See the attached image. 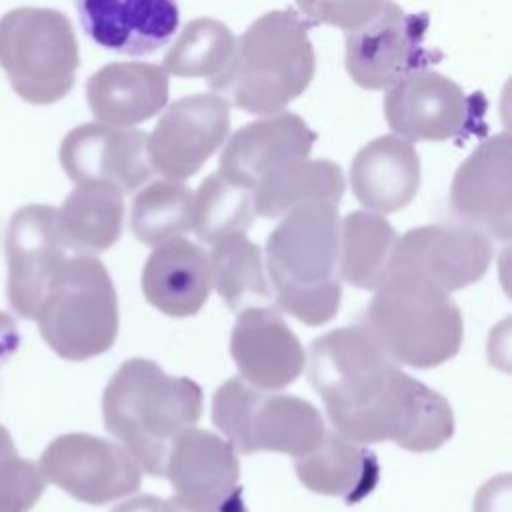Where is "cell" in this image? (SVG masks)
<instances>
[{
    "instance_id": "6da1fadb",
    "label": "cell",
    "mask_w": 512,
    "mask_h": 512,
    "mask_svg": "<svg viewBox=\"0 0 512 512\" xmlns=\"http://www.w3.org/2000/svg\"><path fill=\"white\" fill-rule=\"evenodd\" d=\"M308 374L334 430L362 444L390 440L430 452L454 434L448 400L406 374L364 326H344L310 346Z\"/></svg>"
},
{
    "instance_id": "7a4b0ae2",
    "label": "cell",
    "mask_w": 512,
    "mask_h": 512,
    "mask_svg": "<svg viewBox=\"0 0 512 512\" xmlns=\"http://www.w3.org/2000/svg\"><path fill=\"white\" fill-rule=\"evenodd\" d=\"M340 218L336 204L306 202L288 210L266 240V268L282 312L320 326L340 308Z\"/></svg>"
},
{
    "instance_id": "3957f363",
    "label": "cell",
    "mask_w": 512,
    "mask_h": 512,
    "mask_svg": "<svg viewBox=\"0 0 512 512\" xmlns=\"http://www.w3.org/2000/svg\"><path fill=\"white\" fill-rule=\"evenodd\" d=\"M314 70L316 54L304 20L292 10H272L236 40L210 88L248 114H276L310 86Z\"/></svg>"
},
{
    "instance_id": "277c9868",
    "label": "cell",
    "mask_w": 512,
    "mask_h": 512,
    "mask_svg": "<svg viewBox=\"0 0 512 512\" xmlns=\"http://www.w3.org/2000/svg\"><path fill=\"white\" fill-rule=\"evenodd\" d=\"M200 416L202 388L190 378L166 374L148 358L124 362L106 394L110 430L152 476H164L172 442Z\"/></svg>"
},
{
    "instance_id": "5b68a950",
    "label": "cell",
    "mask_w": 512,
    "mask_h": 512,
    "mask_svg": "<svg viewBox=\"0 0 512 512\" xmlns=\"http://www.w3.org/2000/svg\"><path fill=\"white\" fill-rule=\"evenodd\" d=\"M374 290L362 326L396 364L434 368L458 354L464 322L450 292L404 270Z\"/></svg>"
},
{
    "instance_id": "8992f818",
    "label": "cell",
    "mask_w": 512,
    "mask_h": 512,
    "mask_svg": "<svg viewBox=\"0 0 512 512\" xmlns=\"http://www.w3.org/2000/svg\"><path fill=\"white\" fill-rule=\"evenodd\" d=\"M212 422L240 454L268 450L298 458L312 452L326 434L312 402L256 388L240 376L214 392Z\"/></svg>"
},
{
    "instance_id": "52a82bcc",
    "label": "cell",
    "mask_w": 512,
    "mask_h": 512,
    "mask_svg": "<svg viewBox=\"0 0 512 512\" xmlns=\"http://www.w3.org/2000/svg\"><path fill=\"white\" fill-rule=\"evenodd\" d=\"M80 64L70 20L54 8H14L0 18V68L30 104L62 100Z\"/></svg>"
},
{
    "instance_id": "ba28073f",
    "label": "cell",
    "mask_w": 512,
    "mask_h": 512,
    "mask_svg": "<svg viewBox=\"0 0 512 512\" xmlns=\"http://www.w3.org/2000/svg\"><path fill=\"white\" fill-rule=\"evenodd\" d=\"M164 476L174 490L172 512H244L236 450L210 430H182L168 450Z\"/></svg>"
},
{
    "instance_id": "9c48e42d",
    "label": "cell",
    "mask_w": 512,
    "mask_h": 512,
    "mask_svg": "<svg viewBox=\"0 0 512 512\" xmlns=\"http://www.w3.org/2000/svg\"><path fill=\"white\" fill-rule=\"evenodd\" d=\"M228 128L230 104L218 94H194L176 100L148 134L152 170L178 182L194 176L224 144Z\"/></svg>"
},
{
    "instance_id": "30bf717a",
    "label": "cell",
    "mask_w": 512,
    "mask_h": 512,
    "mask_svg": "<svg viewBox=\"0 0 512 512\" xmlns=\"http://www.w3.org/2000/svg\"><path fill=\"white\" fill-rule=\"evenodd\" d=\"M450 210L464 226L486 238H510L512 138L508 132L476 146L458 166L450 186Z\"/></svg>"
},
{
    "instance_id": "8fae6325",
    "label": "cell",
    "mask_w": 512,
    "mask_h": 512,
    "mask_svg": "<svg viewBox=\"0 0 512 512\" xmlns=\"http://www.w3.org/2000/svg\"><path fill=\"white\" fill-rule=\"evenodd\" d=\"M492 258L490 240L464 224H428L396 240L390 270L414 272L446 292L478 282ZM388 270V272H390Z\"/></svg>"
},
{
    "instance_id": "7c38bea8",
    "label": "cell",
    "mask_w": 512,
    "mask_h": 512,
    "mask_svg": "<svg viewBox=\"0 0 512 512\" xmlns=\"http://www.w3.org/2000/svg\"><path fill=\"white\" fill-rule=\"evenodd\" d=\"M424 18L406 14L384 0L376 14L346 30V72L366 90H382L414 70L420 54Z\"/></svg>"
},
{
    "instance_id": "4fadbf2b",
    "label": "cell",
    "mask_w": 512,
    "mask_h": 512,
    "mask_svg": "<svg viewBox=\"0 0 512 512\" xmlns=\"http://www.w3.org/2000/svg\"><path fill=\"white\" fill-rule=\"evenodd\" d=\"M384 116L408 142H444L464 130L468 100L452 78L434 70H412L388 86Z\"/></svg>"
},
{
    "instance_id": "5bb4252c",
    "label": "cell",
    "mask_w": 512,
    "mask_h": 512,
    "mask_svg": "<svg viewBox=\"0 0 512 512\" xmlns=\"http://www.w3.org/2000/svg\"><path fill=\"white\" fill-rule=\"evenodd\" d=\"M60 158L72 178L110 184L120 192L144 186L152 176L148 134L136 128L90 122L70 130Z\"/></svg>"
},
{
    "instance_id": "9a60e30c",
    "label": "cell",
    "mask_w": 512,
    "mask_h": 512,
    "mask_svg": "<svg viewBox=\"0 0 512 512\" xmlns=\"http://www.w3.org/2000/svg\"><path fill=\"white\" fill-rule=\"evenodd\" d=\"M230 354L240 378L262 390H282L304 368V350L280 310L262 304L238 312Z\"/></svg>"
},
{
    "instance_id": "2e32d148",
    "label": "cell",
    "mask_w": 512,
    "mask_h": 512,
    "mask_svg": "<svg viewBox=\"0 0 512 512\" xmlns=\"http://www.w3.org/2000/svg\"><path fill=\"white\" fill-rule=\"evenodd\" d=\"M314 142V130L298 114L276 112L234 132L220 154L218 174L252 192L272 170L308 158Z\"/></svg>"
},
{
    "instance_id": "e0dca14e",
    "label": "cell",
    "mask_w": 512,
    "mask_h": 512,
    "mask_svg": "<svg viewBox=\"0 0 512 512\" xmlns=\"http://www.w3.org/2000/svg\"><path fill=\"white\" fill-rule=\"evenodd\" d=\"M80 26L98 46L146 56L166 46L176 34V0H72Z\"/></svg>"
},
{
    "instance_id": "ac0fdd59",
    "label": "cell",
    "mask_w": 512,
    "mask_h": 512,
    "mask_svg": "<svg viewBox=\"0 0 512 512\" xmlns=\"http://www.w3.org/2000/svg\"><path fill=\"white\" fill-rule=\"evenodd\" d=\"M210 290L208 254L182 236L154 246L144 262V298L166 316L184 318L198 314Z\"/></svg>"
},
{
    "instance_id": "d6986e66",
    "label": "cell",
    "mask_w": 512,
    "mask_h": 512,
    "mask_svg": "<svg viewBox=\"0 0 512 512\" xmlns=\"http://www.w3.org/2000/svg\"><path fill=\"white\" fill-rule=\"evenodd\" d=\"M86 100L102 124L130 128L166 106L168 74L148 62H110L88 78Z\"/></svg>"
},
{
    "instance_id": "ffe728a7",
    "label": "cell",
    "mask_w": 512,
    "mask_h": 512,
    "mask_svg": "<svg viewBox=\"0 0 512 512\" xmlns=\"http://www.w3.org/2000/svg\"><path fill=\"white\" fill-rule=\"evenodd\" d=\"M352 192L366 210L390 214L408 206L420 188V158L398 134L364 144L350 166Z\"/></svg>"
},
{
    "instance_id": "44dd1931",
    "label": "cell",
    "mask_w": 512,
    "mask_h": 512,
    "mask_svg": "<svg viewBox=\"0 0 512 512\" xmlns=\"http://www.w3.org/2000/svg\"><path fill=\"white\" fill-rule=\"evenodd\" d=\"M294 468L308 490L348 504L368 496L380 478L374 452L336 430L326 432L312 452L294 458Z\"/></svg>"
},
{
    "instance_id": "7402d4cb",
    "label": "cell",
    "mask_w": 512,
    "mask_h": 512,
    "mask_svg": "<svg viewBox=\"0 0 512 512\" xmlns=\"http://www.w3.org/2000/svg\"><path fill=\"white\" fill-rule=\"evenodd\" d=\"M346 190L344 174L332 160H296L266 174L252 190L254 214L280 218L288 210L306 202L342 200Z\"/></svg>"
},
{
    "instance_id": "603a6c76",
    "label": "cell",
    "mask_w": 512,
    "mask_h": 512,
    "mask_svg": "<svg viewBox=\"0 0 512 512\" xmlns=\"http://www.w3.org/2000/svg\"><path fill=\"white\" fill-rule=\"evenodd\" d=\"M396 230L384 214L354 210L340 220L338 276L360 290H374L390 270Z\"/></svg>"
},
{
    "instance_id": "cb8c5ba5",
    "label": "cell",
    "mask_w": 512,
    "mask_h": 512,
    "mask_svg": "<svg viewBox=\"0 0 512 512\" xmlns=\"http://www.w3.org/2000/svg\"><path fill=\"white\" fill-rule=\"evenodd\" d=\"M208 260L212 286L232 312H242L272 300L262 252L246 238V232H236L216 240Z\"/></svg>"
},
{
    "instance_id": "d4e9b609",
    "label": "cell",
    "mask_w": 512,
    "mask_h": 512,
    "mask_svg": "<svg viewBox=\"0 0 512 512\" xmlns=\"http://www.w3.org/2000/svg\"><path fill=\"white\" fill-rule=\"evenodd\" d=\"M236 46L232 30L210 16L190 20L162 60L166 74L178 78H214Z\"/></svg>"
},
{
    "instance_id": "484cf974",
    "label": "cell",
    "mask_w": 512,
    "mask_h": 512,
    "mask_svg": "<svg viewBox=\"0 0 512 512\" xmlns=\"http://www.w3.org/2000/svg\"><path fill=\"white\" fill-rule=\"evenodd\" d=\"M252 220V192L228 182L218 172L204 178L192 194L190 230L206 244H214L236 232H246Z\"/></svg>"
},
{
    "instance_id": "4316f807",
    "label": "cell",
    "mask_w": 512,
    "mask_h": 512,
    "mask_svg": "<svg viewBox=\"0 0 512 512\" xmlns=\"http://www.w3.org/2000/svg\"><path fill=\"white\" fill-rule=\"evenodd\" d=\"M192 224V190L178 180H158L144 186L132 204L134 236L158 246L178 238Z\"/></svg>"
},
{
    "instance_id": "83f0119b",
    "label": "cell",
    "mask_w": 512,
    "mask_h": 512,
    "mask_svg": "<svg viewBox=\"0 0 512 512\" xmlns=\"http://www.w3.org/2000/svg\"><path fill=\"white\" fill-rule=\"evenodd\" d=\"M70 208L86 240L104 248L118 238L124 212L122 192L118 188L96 184L78 190L70 198Z\"/></svg>"
},
{
    "instance_id": "f1b7e54d",
    "label": "cell",
    "mask_w": 512,
    "mask_h": 512,
    "mask_svg": "<svg viewBox=\"0 0 512 512\" xmlns=\"http://www.w3.org/2000/svg\"><path fill=\"white\" fill-rule=\"evenodd\" d=\"M384 0H296L306 18L316 24H330L352 30L378 12Z\"/></svg>"
},
{
    "instance_id": "f546056e",
    "label": "cell",
    "mask_w": 512,
    "mask_h": 512,
    "mask_svg": "<svg viewBox=\"0 0 512 512\" xmlns=\"http://www.w3.org/2000/svg\"><path fill=\"white\" fill-rule=\"evenodd\" d=\"M510 488L508 474L488 480L476 494L474 512H510Z\"/></svg>"
},
{
    "instance_id": "4dcf8cb0",
    "label": "cell",
    "mask_w": 512,
    "mask_h": 512,
    "mask_svg": "<svg viewBox=\"0 0 512 512\" xmlns=\"http://www.w3.org/2000/svg\"><path fill=\"white\" fill-rule=\"evenodd\" d=\"M116 512H172V506L168 500L148 494V496H138L130 502H124Z\"/></svg>"
}]
</instances>
